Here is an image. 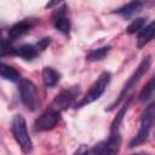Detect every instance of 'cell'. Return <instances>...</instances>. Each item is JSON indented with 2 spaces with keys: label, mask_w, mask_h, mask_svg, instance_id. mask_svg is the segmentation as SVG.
I'll return each mask as SVG.
<instances>
[{
  "label": "cell",
  "mask_w": 155,
  "mask_h": 155,
  "mask_svg": "<svg viewBox=\"0 0 155 155\" xmlns=\"http://www.w3.org/2000/svg\"><path fill=\"white\" fill-rule=\"evenodd\" d=\"M154 38H155V21H153L150 24H148L145 28L140 30L138 35V40H137V46L142 48L148 42H150Z\"/></svg>",
  "instance_id": "7c38bea8"
},
{
  "label": "cell",
  "mask_w": 155,
  "mask_h": 155,
  "mask_svg": "<svg viewBox=\"0 0 155 155\" xmlns=\"http://www.w3.org/2000/svg\"><path fill=\"white\" fill-rule=\"evenodd\" d=\"M52 21L57 30H59L63 34H69L70 31V19L67 17V6L62 5V7L54 10L52 15Z\"/></svg>",
  "instance_id": "30bf717a"
},
{
  "label": "cell",
  "mask_w": 155,
  "mask_h": 155,
  "mask_svg": "<svg viewBox=\"0 0 155 155\" xmlns=\"http://www.w3.org/2000/svg\"><path fill=\"white\" fill-rule=\"evenodd\" d=\"M111 50V46H103V47H98V48H94L92 51H90L86 56V59L87 61H91V62H96V61H101L103 59L108 53L109 51Z\"/></svg>",
  "instance_id": "2e32d148"
},
{
  "label": "cell",
  "mask_w": 155,
  "mask_h": 155,
  "mask_svg": "<svg viewBox=\"0 0 155 155\" xmlns=\"http://www.w3.org/2000/svg\"><path fill=\"white\" fill-rule=\"evenodd\" d=\"M150 65H151V57L150 56H147V57H144L142 61H140V63L138 64V67L136 68V70H134V73L130 76V79L127 80V82L124 85V87H122V90H121V92L119 93V96H117V98L105 109V111H111V110H114L127 96H128V93H130V91L133 88V87H136V85L138 84V81L140 80V78L149 70V68H150Z\"/></svg>",
  "instance_id": "6da1fadb"
},
{
  "label": "cell",
  "mask_w": 155,
  "mask_h": 155,
  "mask_svg": "<svg viewBox=\"0 0 155 155\" xmlns=\"http://www.w3.org/2000/svg\"><path fill=\"white\" fill-rule=\"evenodd\" d=\"M121 133L119 128H110V136L108 140L99 147V151L97 155H117L121 147Z\"/></svg>",
  "instance_id": "ba28073f"
},
{
  "label": "cell",
  "mask_w": 155,
  "mask_h": 155,
  "mask_svg": "<svg viewBox=\"0 0 155 155\" xmlns=\"http://www.w3.org/2000/svg\"><path fill=\"white\" fill-rule=\"evenodd\" d=\"M38 53H39L38 47L31 44H23L15 48V54L25 61H31L38 56Z\"/></svg>",
  "instance_id": "8fae6325"
},
{
  "label": "cell",
  "mask_w": 155,
  "mask_h": 155,
  "mask_svg": "<svg viewBox=\"0 0 155 155\" xmlns=\"http://www.w3.org/2000/svg\"><path fill=\"white\" fill-rule=\"evenodd\" d=\"M154 120H155V119H154L150 114H148V113H145V111L143 113L142 120H140V127H139L137 134L131 139V142H130V148H134V147H137V145H140V144H143V143L148 139Z\"/></svg>",
  "instance_id": "52a82bcc"
},
{
  "label": "cell",
  "mask_w": 155,
  "mask_h": 155,
  "mask_svg": "<svg viewBox=\"0 0 155 155\" xmlns=\"http://www.w3.org/2000/svg\"><path fill=\"white\" fill-rule=\"evenodd\" d=\"M143 6H144V4L142 1H131V2H128L126 5H124L122 7L117 8L115 11V13L121 15L125 18H130L131 16H133L134 13H137L138 11H140Z\"/></svg>",
  "instance_id": "4fadbf2b"
},
{
  "label": "cell",
  "mask_w": 155,
  "mask_h": 155,
  "mask_svg": "<svg viewBox=\"0 0 155 155\" xmlns=\"http://www.w3.org/2000/svg\"><path fill=\"white\" fill-rule=\"evenodd\" d=\"M6 54H15V48L11 46V41L2 39L1 41V56H6Z\"/></svg>",
  "instance_id": "d6986e66"
},
{
  "label": "cell",
  "mask_w": 155,
  "mask_h": 155,
  "mask_svg": "<svg viewBox=\"0 0 155 155\" xmlns=\"http://www.w3.org/2000/svg\"><path fill=\"white\" fill-rule=\"evenodd\" d=\"M0 73H1V78L4 80H10V81H19L21 80V75L19 73L13 68V67H10L5 63H1V67H0Z\"/></svg>",
  "instance_id": "9a60e30c"
},
{
  "label": "cell",
  "mask_w": 155,
  "mask_h": 155,
  "mask_svg": "<svg viewBox=\"0 0 155 155\" xmlns=\"http://www.w3.org/2000/svg\"><path fill=\"white\" fill-rule=\"evenodd\" d=\"M18 92L21 96L22 103L25 105L28 110H36L39 107V96L36 86L33 81L27 79H21L18 82Z\"/></svg>",
  "instance_id": "277c9868"
},
{
  "label": "cell",
  "mask_w": 155,
  "mask_h": 155,
  "mask_svg": "<svg viewBox=\"0 0 155 155\" xmlns=\"http://www.w3.org/2000/svg\"><path fill=\"white\" fill-rule=\"evenodd\" d=\"M145 21H147V19H145V18H143V17H139V18L133 19V21L128 24V27H127L126 31H127L128 34H134V33H137V31L142 30V29L144 28Z\"/></svg>",
  "instance_id": "ac0fdd59"
},
{
  "label": "cell",
  "mask_w": 155,
  "mask_h": 155,
  "mask_svg": "<svg viewBox=\"0 0 155 155\" xmlns=\"http://www.w3.org/2000/svg\"><path fill=\"white\" fill-rule=\"evenodd\" d=\"M51 44V39L50 38H42L38 44H36V47L39 51H44L48 47V45Z\"/></svg>",
  "instance_id": "ffe728a7"
},
{
  "label": "cell",
  "mask_w": 155,
  "mask_h": 155,
  "mask_svg": "<svg viewBox=\"0 0 155 155\" xmlns=\"http://www.w3.org/2000/svg\"><path fill=\"white\" fill-rule=\"evenodd\" d=\"M110 79H111V74L109 71H103L98 78L97 80L93 82V85L91 86V88L86 92V94L76 103V108H82L85 105H88L91 103H93L94 101H97L103 93L104 91L107 90L109 82H110Z\"/></svg>",
  "instance_id": "7a4b0ae2"
},
{
  "label": "cell",
  "mask_w": 155,
  "mask_h": 155,
  "mask_svg": "<svg viewBox=\"0 0 155 155\" xmlns=\"http://www.w3.org/2000/svg\"><path fill=\"white\" fill-rule=\"evenodd\" d=\"M61 75L57 70L51 67H45L42 69V82L46 87H53L58 84Z\"/></svg>",
  "instance_id": "5bb4252c"
},
{
  "label": "cell",
  "mask_w": 155,
  "mask_h": 155,
  "mask_svg": "<svg viewBox=\"0 0 155 155\" xmlns=\"http://www.w3.org/2000/svg\"><path fill=\"white\" fill-rule=\"evenodd\" d=\"M11 131H12V134H13L17 144L19 145L21 150L24 154H29L33 150V143H31V139L28 133L25 119L22 115H16L13 117Z\"/></svg>",
  "instance_id": "3957f363"
},
{
  "label": "cell",
  "mask_w": 155,
  "mask_h": 155,
  "mask_svg": "<svg viewBox=\"0 0 155 155\" xmlns=\"http://www.w3.org/2000/svg\"><path fill=\"white\" fill-rule=\"evenodd\" d=\"M38 21L35 18H24L17 23H15L10 29H8V40H16L23 35H25L28 31H30L35 25Z\"/></svg>",
  "instance_id": "9c48e42d"
},
{
  "label": "cell",
  "mask_w": 155,
  "mask_h": 155,
  "mask_svg": "<svg viewBox=\"0 0 155 155\" xmlns=\"http://www.w3.org/2000/svg\"><path fill=\"white\" fill-rule=\"evenodd\" d=\"M132 155H148V154H142V153H138V154H132Z\"/></svg>",
  "instance_id": "7402d4cb"
},
{
  "label": "cell",
  "mask_w": 155,
  "mask_h": 155,
  "mask_svg": "<svg viewBox=\"0 0 155 155\" xmlns=\"http://www.w3.org/2000/svg\"><path fill=\"white\" fill-rule=\"evenodd\" d=\"M154 94H155V78H153L151 80H149L147 82V85L142 88V91L139 92L138 99L140 102H145V101L150 99Z\"/></svg>",
  "instance_id": "e0dca14e"
},
{
  "label": "cell",
  "mask_w": 155,
  "mask_h": 155,
  "mask_svg": "<svg viewBox=\"0 0 155 155\" xmlns=\"http://www.w3.org/2000/svg\"><path fill=\"white\" fill-rule=\"evenodd\" d=\"M59 119H61V113L54 110V109H50V110L45 111L44 114H41L36 119V121L34 124V130L36 132L50 131V130L56 127Z\"/></svg>",
  "instance_id": "8992f818"
},
{
  "label": "cell",
  "mask_w": 155,
  "mask_h": 155,
  "mask_svg": "<svg viewBox=\"0 0 155 155\" xmlns=\"http://www.w3.org/2000/svg\"><path fill=\"white\" fill-rule=\"evenodd\" d=\"M96 150V149H94ZM94 150H92V151H87L85 155H96V153H94Z\"/></svg>",
  "instance_id": "44dd1931"
},
{
  "label": "cell",
  "mask_w": 155,
  "mask_h": 155,
  "mask_svg": "<svg viewBox=\"0 0 155 155\" xmlns=\"http://www.w3.org/2000/svg\"><path fill=\"white\" fill-rule=\"evenodd\" d=\"M80 93V88L79 86H71L69 88H65L63 91H61L53 99L52 104H51V109H54L57 111H64L67 110L69 107L73 105V103L75 102L76 97Z\"/></svg>",
  "instance_id": "5b68a950"
}]
</instances>
